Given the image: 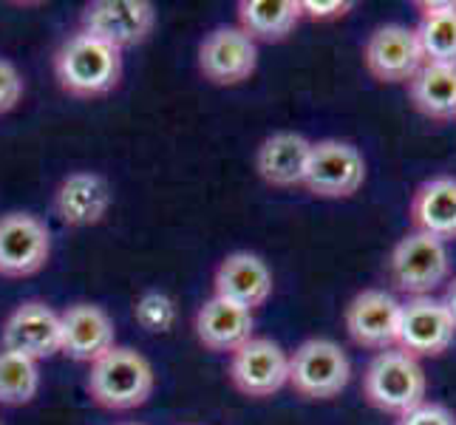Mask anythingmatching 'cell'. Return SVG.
<instances>
[{
	"instance_id": "6da1fadb",
	"label": "cell",
	"mask_w": 456,
	"mask_h": 425,
	"mask_svg": "<svg viewBox=\"0 0 456 425\" xmlns=\"http://www.w3.org/2000/svg\"><path fill=\"white\" fill-rule=\"evenodd\" d=\"M54 74L60 88L77 100L105 97L122 80V52L77 31L54 54Z\"/></svg>"
},
{
	"instance_id": "7a4b0ae2",
	"label": "cell",
	"mask_w": 456,
	"mask_h": 425,
	"mask_svg": "<svg viewBox=\"0 0 456 425\" xmlns=\"http://www.w3.org/2000/svg\"><path fill=\"white\" fill-rule=\"evenodd\" d=\"M153 386L156 374L151 360L131 346H114L111 352L91 364V400L108 412H131V408L145 405L153 395Z\"/></svg>"
},
{
	"instance_id": "3957f363",
	"label": "cell",
	"mask_w": 456,
	"mask_h": 425,
	"mask_svg": "<svg viewBox=\"0 0 456 425\" xmlns=\"http://www.w3.org/2000/svg\"><path fill=\"white\" fill-rule=\"evenodd\" d=\"M428 377L417 357L400 349L377 352L363 374V397L377 412L403 417L426 403Z\"/></svg>"
},
{
	"instance_id": "277c9868",
	"label": "cell",
	"mask_w": 456,
	"mask_h": 425,
	"mask_svg": "<svg viewBox=\"0 0 456 425\" xmlns=\"http://www.w3.org/2000/svg\"><path fill=\"white\" fill-rule=\"evenodd\" d=\"M451 275L448 244L426 233H408L395 244L388 256V278L408 298L431 295Z\"/></svg>"
},
{
	"instance_id": "5b68a950",
	"label": "cell",
	"mask_w": 456,
	"mask_h": 425,
	"mask_svg": "<svg viewBox=\"0 0 456 425\" xmlns=\"http://www.w3.org/2000/svg\"><path fill=\"white\" fill-rule=\"evenodd\" d=\"M352 380V364L335 340L309 338L289 355V386L304 400H332Z\"/></svg>"
},
{
	"instance_id": "8992f818",
	"label": "cell",
	"mask_w": 456,
	"mask_h": 425,
	"mask_svg": "<svg viewBox=\"0 0 456 425\" xmlns=\"http://www.w3.org/2000/svg\"><path fill=\"white\" fill-rule=\"evenodd\" d=\"M366 182V159L352 142H312L304 187L318 199H349Z\"/></svg>"
},
{
	"instance_id": "52a82bcc",
	"label": "cell",
	"mask_w": 456,
	"mask_h": 425,
	"mask_svg": "<svg viewBox=\"0 0 456 425\" xmlns=\"http://www.w3.org/2000/svg\"><path fill=\"white\" fill-rule=\"evenodd\" d=\"M456 338V323L451 318L443 298L422 295L408 298L400 306V329H397V349L422 357H439L448 352V346Z\"/></svg>"
},
{
	"instance_id": "ba28073f",
	"label": "cell",
	"mask_w": 456,
	"mask_h": 425,
	"mask_svg": "<svg viewBox=\"0 0 456 425\" xmlns=\"http://www.w3.org/2000/svg\"><path fill=\"white\" fill-rule=\"evenodd\" d=\"M156 9L148 0H94L83 12V31L122 52L148 40Z\"/></svg>"
},
{
	"instance_id": "9c48e42d",
	"label": "cell",
	"mask_w": 456,
	"mask_h": 425,
	"mask_svg": "<svg viewBox=\"0 0 456 425\" xmlns=\"http://www.w3.org/2000/svg\"><path fill=\"white\" fill-rule=\"evenodd\" d=\"M230 380L247 397H273L289 386V355L270 338H249L232 352Z\"/></svg>"
},
{
	"instance_id": "30bf717a",
	"label": "cell",
	"mask_w": 456,
	"mask_h": 425,
	"mask_svg": "<svg viewBox=\"0 0 456 425\" xmlns=\"http://www.w3.org/2000/svg\"><path fill=\"white\" fill-rule=\"evenodd\" d=\"M52 256V235L37 216H0V275L28 278L40 273Z\"/></svg>"
},
{
	"instance_id": "8fae6325",
	"label": "cell",
	"mask_w": 456,
	"mask_h": 425,
	"mask_svg": "<svg viewBox=\"0 0 456 425\" xmlns=\"http://www.w3.org/2000/svg\"><path fill=\"white\" fill-rule=\"evenodd\" d=\"M363 62L377 83L397 86L408 83L426 66L417 31L403 23H388L374 29L363 45Z\"/></svg>"
},
{
	"instance_id": "7c38bea8",
	"label": "cell",
	"mask_w": 456,
	"mask_h": 425,
	"mask_svg": "<svg viewBox=\"0 0 456 425\" xmlns=\"http://www.w3.org/2000/svg\"><path fill=\"white\" fill-rule=\"evenodd\" d=\"M258 69V45L239 26H218L199 45V71L213 86H239Z\"/></svg>"
},
{
	"instance_id": "4fadbf2b",
	"label": "cell",
	"mask_w": 456,
	"mask_h": 425,
	"mask_svg": "<svg viewBox=\"0 0 456 425\" xmlns=\"http://www.w3.org/2000/svg\"><path fill=\"white\" fill-rule=\"evenodd\" d=\"M400 301L386 290H363L346 306V332L363 349L386 352L397 346Z\"/></svg>"
},
{
	"instance_id": "5bb4252c",
	"label": "cell",
	"mask_w": 456,
	"mask_h": 425,
	"mask_svg": "<svg viewBox=\"0 0 456 425\" xmlns=\"http://www.w3.org/2000/svg\"><path fill=\"white\" fill-rule=\"evenodd\" d=\"M4 349L31 360H45L62 349L60 315L43 301H26L4 323Z\"/></svg>"
},
{
	"instance_id": "9a60e30c",
	"label": "cell",
	"mask_w": 456,
	"mask_h": 425,
	"mask_svg": "<svg viewBox=\"0 0 456 425\" xmlns=\"http://www.w3.org/2000/svg\"><path fill=\"white\" fill-rule=\"evenodd\" d=\"M111 201L114 193L105 176L94 170H77L60 182L54 193V210L62 225L91 227L102 222L105 213L111 210Z\"/></svg>"
},
{
	"instance_id": "2e32d148",
	"label": "cell",
	"mask_w": 456,
	"mask_h": 425,
	"mask_svg": "<svg viewBox=\"0 0 456 425\" xmlns=\"http://www.w3.org/2000/svg\"><path fill=\"white\" fill-rule=\"evenodd\" d=\"M213 287L216 298H224L230 304H239L253 312L273 295V273L261 256L239 249V253H230L218 264Z\"/></svg>"
},
{
	"instance_id": "e0dca14e",
	"label": "cell",
	"mask_w": 456,
	"mask_h": 425,
	"mask_svg": "<svg viewBox=\"0 0 456 425\" xmlns=\"http://www.w3.org/2000/svg\"><path fill=\"white\" fill-rule=\"evenodd\" d=\"M62 349L80 364H94L114 349V321L97 304H74L60 315Z\"/></svg>"
},
{
	"instance_id": "ac0fdd59",
	"label": "cell",
	"mask_w": 456,
	"mask_h": 425,
	"mask_svg": "<svg viewBox=\"0 0 456 425\" xmlns=\"http://www.w3.org/2000/svg\"><path fill=\"white\" fill-rule=\"evenodd\" d=\"M256 321H253V312L239 306V304H230L224 298H210L204 301L196 312V338L204 349L210 352H235L241 346L256 338Z\"/></svg>"
},
{
	"instance_id": "d6986e66",
	"label": "cell",
	"mask_w": 456,
	"mask_h": 425,
	"mask_svg": "<svg viewBox=\"0 0 456 425\" xmlns=\"http://www.w3.org/2000/svg\"><path fill=\"white\" fill-rule=\"evenodd\" d=\"M411 225L443 244L456 239V176H434L422 182L411 196Z\"/></svg>"
},
{
	"instance_id": "ffe728a7",
	"label": "cell",
	"mask_w": 456,
	"mask_h": 425,
	"mask_svg": "<svg viewBox=\"0 0 456 425\" xmlns=\"http://www.w3.org/2000/svg\"><path fill=\"white\" fill-rule=\"evenodd\" d=\"M309 153H312V142L304 134L278 131L273 136H266L256 153L258 176L273 187L304 184Z\"/></svg>"
},
{
	"instance_id": "44dd1931",
	"label": "cell",
	"mask_w": 456,
	"mask_h": 425,
	"mask_svg": "<svg viewBox=\"0 0 456 425\" xmlns=\"http://www.w3.org/2000/svg\"><path fill=\"white\" fill-rule=\"evenodd\" d=\"M408 86V100L417 111L434 122L456 119V66L426 62Z\"/></svg>"
},
{
	"instance_id": "7402d4cb",
	"label": "cell",
	"mask_w": 456,
	"mask_h": 425,
	"mask_svg": "<svg viewBox=\"0 0 456 425\" xmlns=\"http://www.w3.org/2000/svg\"><path fill=\"white\" fill-rule=\"evenodd\" d=\"M417 40L426 62L456 66V4L453 0H419Z\"/></svg>"
},
{
	"instance_id": "603a6c76",
	"label": "cell",
	"mask_w": 456,
	"mask_h": 425,
	"mask_svg": "<svg viewBox=\"0 0 456 425\" xmlns=\"http://www.w3.org/2000/svg\"><path fill=\"white\" fill-rule=\"evenodd\" d=\"M301 18V0H241L239 4V29L256 43L287 40Z\"/></svg>"
},
{
	"instance_id": "cb8c5ba5",
	"label": "cell",
	"mask_w": 456,
	"mask_h": 425,
	"mask_svg": "<svg viewBox=\"0 0 456 425\" xmlns=\"http://www.w3.org/2000/svg\"><path fill=\"white\" fill-rule=\"evenodd\" d=\"M40 391L37 360L23 357L18 352H0V403L23 405L31 403Z\"/></svg>"
},
{
	"instance_id": "d4e9b609",
	"label": "cell",
	"mask_w": 456,
	"mask_h": 425,
	"mask_svg": "<svg viewBox=\"0 0 456 425\" xmlns=\"http://www.w3.org/2000/svg\"><path fill=\"white\" fill-rule=\"evenodd\" d=\"M136 323L148 332H170L176 323V304L165 292H145L134 306Z\"/></svg>"
},
{
	"instance_id": "484cf974",
	"label": "cell",
	"mask_w": 456,
	"mask_h": 425,
	"mask_svg": "<svg viewBox=\"0 0 456 425\" xmlns=\"http://www.w3.org/2000/svg\"><path fill=\"white\" fill-rule=\"evenodd\" d=\"M23 100V77L12 60L0 57V114H9Z\"/></svg>"
},
{
	"instance_id": "4316f807",
	"label": "cell",
	"mask_w": 456,
	"mask_h": 425,
	"mask_svg": "<svg viewBox=\"0 0 456 425\" xmlns=\"http://www.w3.org/2000/svg\"><path fill=\"white\" fill-rule=\"evenodd\" d=\"M397 425H456V414L443 403H419L408 414L397 420Z\"/></svg>"
},
{
	"instance_id": "83f0119b",
	"label": "cell",
	"mask_w": 456,
	"mask_h": 425,
	"mask_svg": "<svg viewBox=\"0 0 456 425\" xmlns=\"http://www.w3.org/2000/svg\"><path fill=\"white\" fill-rule=\"evenodd\" d=\"M349 9H354L352 0H301V14L309 20H338L343 14H349Z\"/></svg>"
},
{
	"instance_id": "f1b7e54d",
	"label": "cell",
	"mask_w": 456,
	"mask_h": 425,
	"mask_svg": "<svg viewBox=\"0 0 456 425\" xmlns=\"http://www.w3.org/2000/svg\"><path fill=\"white\" fill-rule=\"evenodd\" d=\"M443 304L448 306V312H451V318H453V323H456V278L448 283L445 287V295H443Z\"/></svg>"
},
{
	"instance_id": "f546056e",
	"label": "cell",
	"mask_w": 456,
	"mask_h": 425,
	"mask_svg": "<svg viewBox=\"0 0 456 425\" xmlns=\"http://www.w3.org/2000/svg\"><path fill=\"white\" fill-rule=\"evenodd\" d=\"M122 425H139V422H122Z\"/></svg>"
}]
</instances>
